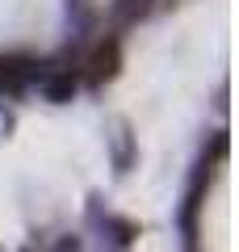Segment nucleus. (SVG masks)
<instances>
[{
  "label": "nucleus",
  "instance_id": "f257e3e1",
  "mask_svg": "<svg viewBox=\"0 0 239 252\" xmlns=\"http://www.w3.org/2000/svg\"><path fill=\"white\" fill-rule=\"evenodd\" d=\"M118 67H122V42H118V38H101V42L92 46L89 63H84V80H89L92 89H101V84H109L118 76Z\"/></svg>",
  "mask_w": 239,
  "mask_h": 252
},
{
  "label": "nucleus",
  "instance_id": "423d86ee",
  "mask_svg": "<svg viewBox=\"0 0 239 252\" xmlns=\"http://www.w3.org/2000/svg\"><path fill=\"white\" fill-rule=\"evenodd\" d=\"M55 252H84V248H80V240H76V235H63V240L55 244Z\"/></svg>",
  "mask_w": 239,
  "mask_h": 252
},
{
  "label": "nucleus",
  "instance_id": "20e7f679",
  "mask_svg": "<svg viewBox=\"0 0 239 252\" xmlns=\"http://www.w3.org/2000/svg\"><path fill=\"white\" fill-rule=\"evenodd\" d=\"M147 9H151V0H114V17L122 21V26H130V21L147 17Z\"/></svg>",
  "mask_w": 239,
  "mask_h": 252
},
{
  "label": "nucleus",
  "instance_id": "7ed1b4c3",
  "mask_svg": "<svg viewBox=\"0 0 239 252\" xmlns=\"http://www.w3.org/2000/svg\"><path fill=\"white\" fill-rule=\"evenodd\" d=\"M105 227L114 231V244H118V248H130V244L143 235V227L134 223V219H105Z\"/></svg>",
  "mask_w": 239,
  "mask_h": 252
},
{
  "label": "nucleus",
  "instance_id": "39448f33",
  "mask_svg": "<svg viewBox=\"0 0 239 252\" xmlns=\"http://www.w3.org/2000/svg\"><path fill=\"white\" fill-rule=\"evenodd\" d=\"M227 130H218V135H214V143H210V156H206V160H202V168H214V164H222V160H227Z\"/></svg>",
  "mask_w": 239,
  "mask_h": 252
},
{
  "label": "nucleus",
  "instance_id": "f03ea898",
  "mask_svg": "<svg viewBox=\"0 0 239 252\" xmlns=\"http://www.w3.org/2000/svg\"><path fill=\"white\" fill-rule=\"evenodd\" d=\"M42 89H46V101L63 105V101L76 97V72H46L42 76Z\"/></svg>",
  "mask_w": 239,
  "mask_h": 252
}]
</instances>
